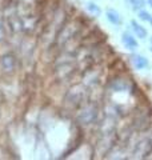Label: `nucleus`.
I'll return each instance as SVG.
<instances>
[{"label": "nucleus", "instance_id": "10", "mask_svg": "<svg viewBox=\"0 0 152 160\" xmlns=\"http://www.w3.org/2000/svg\"><path fill=\"white\" fill-rule=\"evenodd\" d=\"M151 43H152V38H151Z\"/></svg>", "mask_w": 152, "mask_h": 160}, {"label": "nucleus", "instance_id": "4", "mask_svg": "<svg viewBox=\"0 0 152 160\" xmlns=\"http://www.w3.org/2000/svg\"><path fill=\"white\" fill-rule=\"evenodd\" d=\"M105 16H107V20L114 24V26H120L121 24V16L118 11H115V9H107L105 11Z\"/></svg>", "mask_w": 152, "mask_h": 160}, {"label": "nucleus", "instance_id": "7", "mask_svg": "<svg viewBox=\"0 0 152 160\" xmlns=\"http://www.w3.org/2000/svg\"><path fill=\"white\" fill-rule=\"evenodd\" d=\"M139 19L143 20V22H148L151 26H152V15L149 12L144 11V9H141V11H139Z\"/></svg>", "mask_w": 152, "mask_h": 160}, {"label": "nucleus", "instance_id": "5", "mask_svg": "<svg viewBox=\"0 0 152 160\" xmlns=\"http://www.w3.org/2000/svg\"><path fill=\"white\" fill-rule=\"evenodd\" d=\"M131 26H132L134 32H135V35H136V36H138L139 39H145V38H147V35H148L147 29H145L143 26H141V24L136 23V20H131Z\"/></svg>", "mask_w": 152, "mask_h": 160}, {"label": "nucleus", "instance_id": "8", "mask_svg": "<svg viewBox=\"0 0 152 160\" xmlns=\"http://www.w3.org/2000/svg\"><path fill=\"white\" fill-rule=\"evenodd\" d=\"M129 3H131V6H134V8L136 9V8H143L144 7V4H145V2L144 0H129Z\"/></svg>", "mask_w": 152, "mask_h": 160}, {"label": "nucleus", "instance_id": "6", "mask_svg": "<svg viewBox=\"0 0 152 160\" xmlns=\"http://www.w3.org/2000/svg\"><path fill=\"white\" fill-rule=\"evenodd\" d=\"M87 9L94 15V16H100V15H101L100 7H99L96 3H94V2H88V3H87Z\"/></svg>", "mask_w": 152, "mask_h": 160}, {"label": "nucleus", "instance_id": "2", "mask_svg": "<svg viewBox=\"0 0 152 160\" xmlns=\"http://www.w3.org/2000/svg\"><path fill=\"white\" fill-rule=\"evenodd\" d=\"M131 62H132L134 67L136 69H144V68L148 67V60H147L144 56H141V55H138V53L131 55Z\"/></svg>", "mask_w": 152, "mask_h": 160}, {"label": "nucleus", "instance_id": "3", "mask_svg": "<svg viewBox=\"0 0 152 160\" xmlns=\"http://www.w3.org/2000/svg\"><path fill=\"white\" fill-rule=\"evenodd\" d=\"M0 64H2V68L6 69V71H12L15 69V58L12 55H4L0 59Z\"/></svg>", "mask_w": 152, "mask_h": 160}, {"label": "nucleus", "instance_id": "1", "mask_svg": "<svg viewBox=\"0 0 152 160\" xmlns=\"http://www.w3.org/2000/svg\"><path fill=\"white\" fill-rule=\"evenodd\" d=\"M121 43H123V46L127 48V49H131V51H135L136 48H138V42H136V39L132 36V35L124 32L121 35Z\"/></svg>", "mask_w": 152, "mask_h": 160}, {"label": "nucleus", "instance_id": "11", "mask_svg": "<svg viewBox=\"0 0 152 160\" xmlns=\"http://www.w3.org/2000/svg\"><path fill=\"white\" fill-rule=\"evenodd\" d=\"M151 49H152V48H151Z\"/></svg>", "mask_w": 152, "mask_h": 160}, {"label": "nucleus", "instance_id": "9", "mask_svg": "<svg viewBox=\"0 0 152 160\" xmlns=\"http://www.w3.org/2000/svg\"><path fill=\"white\" fill-rule=\"evenodd\" d=\"M147 3H148L149 6H151V8H152V0H147Z\"/></svg>", "mask_w": 152, "mask_h": 160}]
</instances>
